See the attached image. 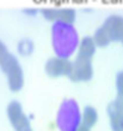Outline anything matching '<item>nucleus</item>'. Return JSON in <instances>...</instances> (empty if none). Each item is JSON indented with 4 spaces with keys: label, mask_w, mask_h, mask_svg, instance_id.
<instances>
[{
    "label": "nucleus",
    "mask_w": 123,
    "mask_h": 131,
    "mask_svg": "<svg viewBox=\"0 0 123 131\" xmlns=\"http://www.w3.org/2000/svg\"><path fill=\"white\" fill-rule=\"evenodd\" d=\"M50 39L55 56L71 59L74 54H76L80 37L73 24L62 22L53 23Z\"/></svg>",
    "instance_id": "f257e3e1"
},
{
    "label": "nucleus",
    "mask_w": 123,
    "mask_h": 131,
    "mask_svg": "<svg viewBox=\"0 0 123 131\" xmlns=\"http://www.w3.org/2000/svg\"><path fill=\"white\" fill-rule=\"evenodd\" d=\"M56 127L59 131H75L81 125V110L74 99H65L56 113Z\"/></svg>",
    "instance_id": "f03ea898"
},
{
    "label": "nucleus",
    "mask_w": 123,
    "mask_h": 131,
    "mask_svg": "<svg viewBox=\"0 0 123 131\" xmlns=\"http://www.w3.org/2000/svg\"><path fill=\"white\" fill-rule=\"evenodd\" d=\"M0 69L6 77L8 89L14 93L22 90V88L24 87V72L17 57L12 53H8L0 61Z\"/></svg>",
    "instance_id": "7ed1b4c3"
},
{
    "label": "nucleus",
    "mask_w": 123,
    "mask_h": 131,
    "mask_svg": "<svg viewBox=\"0 0 123 131\" xmlns=\"http://www.w3.org/2000/svg\"><path fill=\"white\" fill-rule=\"evenodd\" d=\"M7 119L14 131H32L30 118L24 112L22 103L18 101H11L6 107Z\"/></svg>",
    "instance_id": "20e7f679"
},
{
    "label": "nucleus",
    "mask_w": 123,
    "mask_h": 131,
    "mask_svg": "<svg viewBox=\"0 0 123 131\" xmlns=\"http://www.w3.org/2000/svg\"><path fill=\"white\" fill-rule=\"evenodd\" d=\"M92 77H93L92 59L75 57V59L72 61V71L68 78L76 83H83L91 81Z\"/></svg>",
    "instance_id": "39448f33"
},
{
    "label": "nucleus",
    "mask_w": 123,
    "mask_h": 131,
    "mask_svg": "<svg viewBox=\"0 0 123 131\" xmlns=\"http://www.w3.org/2000/svg\"><path fill=\"white\" fill-rule=\"evenodd\" d=\"M72 71V61L66 58L54 56L45 61L44 72L50 78H60V77H69Z\"/></svg>",
    "instance_id": "423d86ee"
},
{
    "label": "nucleus",
    "mask_w": 123,
    "mask_h": 131,
    "mask_svg": "<svg viewBox=\"0 0 123 131\" xmlns=\"http://www.w3.org/2000/svg\"><path fill=\"white\" fill-rule=\"evenodd\" d=\"M40 13L48 22H62V23L74 24L76 12L72 7H43L40 8Z\"/></svg>",
    "instance_id": "0eeeda50"
},
{
    "label": "nucleus",
    "mask_w": 123,
    "mask_h": 131,
    "mask_svg": "<svg viewBox=\"0 0 123 131\" xmlns=\"http://www.w3.org/2000/svg\"><path fill=\"white\" fill-rule=\"evenodd\" d=\"M107 117L112 131H123V97L117 96L107 106Z\"/></svg>",
    "instance_id": "6e6552de"
},
{
    "label": "nucleus",
    "mask_w": 123,
    "mask_h": 131,
    "mask_svg": "<svg viewBox=\"0 0 123 131\" xmlns=\"http://www.w3.org/2000/svg\"><path fill=\"white\" fill-rule=\"evenodd\" d=\"M104 30L109 35L111 42L122 40L123 37V17L119 15H111L102 24Z\"/></svg>",
    "instance_id": "1a4fd4ad"
},
{
    "label": "nucleus",
    "mask_w": 123,
    "mask_h": 131,
    "mask_svg": "<svg viewBox=\"0 0 123 131\" xmlns=\"http://www.w3.org/2000/svg\"><path fill=\"white\" fill-rule=\"evenodd\" d=\"M97 45L92 36H84L81 37L78 45L76 49V57L80 58H86V59H92V57L95 56Z\"/></svg>",
    "instance_id": "9d476101"
},
{
    "label": "nucleus",
    "mask_w": 123,
    "mask_h": 131,
    "mask_svg": "<svg viewBox=\"0 0 123 131\" xmlns=\"http://www.w3.org/2000/svg\"><path fill=\"white\" fill-rule=\"evenodd\" d=\"M98 122V112L93 106H85L81 110V124L93 127Z\"/></svg>",
    "instance_id": "9b49d317"
},
{
    "label": "nucleus",
    "mask_w": 123,
    "mask_h": 131,
    "mask_svg": "<svg viewBox=\"0 0 123 131\" xmlns=\"http://www.w3.org/2000/svg\"><path fill=\"white\" fill-rule=\"evenodd\" d=\"M34 51H35V45L30 39H22L17 43V52L22 57L31 56Z\"/></svg>",
    "instance_id": "f8f14e48"
},
{
    "label": "nucleus",
    "mask_w": 123,
    "mask_h": 131,
    "mask_svg": "<svg viewBox=\"0 0 123 131\" xmlns=\"http://www.w3.org/2000/svg\"><path fill=\"white\" fill-rule=\"evenodd\" d=\"M92 37H93L97 47H106V46H109V45L111 43L110 37H109V35L106 34V31L104 30V28L102 25L96 30Z\"/></svg>",
    "instance_id": "ddd939ff"
},
{
    "label": "nucleus",
    "mask_w": 123,
    "mask_h": 131,
    "mask_svg": "<svg viewBox=\"0 0 123 131\" xmlns=\"http://www.w3.org/2000/svg\"><path fill=\"white\" fill-rule=\"evenodd\" d=\"M116 90H117V96L123 97V70L119 71L116 75Z\"/></svg>",
    "instance_id": "4468645a"
},
{
    "label": "nucleus",
    "mask_w": 123,
    "mask_h": 131,
    "mask_svg": "<svg viewBox=\"0 0 123 131\" xmlns=\"http://www.w3.org/2000/svg\"><path fill=\"white\" fill-rule=\"evenodd\" d=\"M8 53H10V52H8L7 47H6V45H5L3 41L0 40V61L4 59V58L7 56Z\"/></svg>",
    "instance_id": "2eb2a0df"
},
{
    "label": "nucleus",
    "mask_w": 123,
    "mask_h": 131,
    "mask_svg": "<svg viewBox=\"0 0 123 131\" xmlns=\"http://www.w3.org/2000/svg\"><path fill=\"white\" fill-rule=\"evenodd\" d=\"M23 13L28 15V16H36L37 13H40V10H38V8H34V7L24 8V10H23Z\"/></svg>",
    "instance_id": "dca6fc26"
},
{
    "label": "nucleus",
    "mask_w": 123,
    "mask_h": 131,
    "mask_svg": "<svg viewBox=\"0 0 123 131\" xmlns=\"http://www.w3.org/2000/svg\"><path fill=\"white\" fill-rule=\"evenodd\" d=\"M75 131H91V127H88V126H86V125L81 124V125H80Z\"/></svg>",
    "instance_id": "f3484780"
},
{
    "label": "nucleus",
    "mask_w": 123,
    "mask_h": 131,
    "mask_svg": "<svg viewBox=\"0 0 123 131\" xmlns=\"http://www.w3.org/2000/svg\"><path fill=\"white\" fill-rule=\"evenodd\" d=\"M121 43H122V45H123V37H122V40H121Z\"/></svg>",
    "instance_id": "a211bd4d"
}]
</instances>
